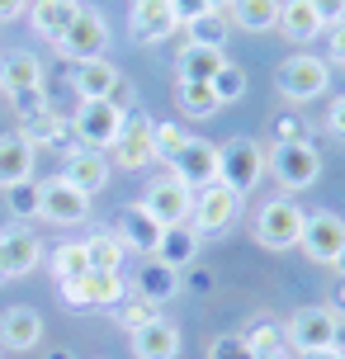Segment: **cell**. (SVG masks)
I'll return each instance as SVG.
<instances>
[{
	"label": "cell",
	"mask_w": 345,
	"mask_h": 359,
	"mask_svg": "<svg viewBox=\"0 0 345 359\" xmlns=\"http://www.w3.org/2000/svg\"><path fill=\"white\" fill-rule=\"evenodd\" d=\"M274 86H279V95L289 104H308V100L331 90V62H322V57H312V53H293L279 62Z\"/></svg>",
	"instance_id": "1"
},
{
	"label": "cell",
	"mask_w": 345,
	"mask_h": 359,
	"mask_svg": "<svg viewBox=\"0 0 345 359\" xmlns=\"http://www.w3.org/2000/svg\"><path fill=\"white\" fill-rule=\"evenodd\" d=\"M303 222H308V213L293 203V198H270L260 213H255V227L251 236L265 246V251H293L298 241H303Z\"/></svg>",
	"instance_id": "2"
},
{
	"label": "cell",
	"mask_w": 345,
	"mask_h": 359,
	"mask_svg": "<svg viewBox=\"0 0 345 359\" xmlns=\"http://www.w3.org/2000/svg\"><path fill=\"white\" fill-rule=\"evenodd\" d=\"M336 341H341V317L331 307H298L284 322V345H293L298 355L336 350Z\"/></svg>",
	"instance_id": "3"
},
{
	"label": "cell",
	"mask_w": 345,
	"mask_h": 359,
	"mask_svg": "<svg viewBox=\"0 0 345 359\" xmlns=\"http://www.w3.org/2000/svg\"><path fill=\"white\" fill-rule=\"evenodd\" d=\"M260 175H265V151H260V142L232 137V142L218 147V180L232 189V194L246 198L255 184H260Z\"/></svg>",
	"instance_id": "4"
},
{
	"label": "cell",
	"mask_w": 345,
	"mask_h": 359,
	"mask_svg": "<svg viewBox=\"0 0 345 359\" xmlns=\"http://www.w3.org/2000/svg\"><path fill=\"white\" fill-rule=\"evenodd\" d=\"M270 175L279 180V189H312L317 180H322V151L312 142H284L270 151Z\"/></svg>",
	"instance_id": "5"
},
{
	"label": "cell",
	"mask_w": 345,
	"mask_h": 359,
	"mask_svg": "<svg viewBox=\"0 0 345 359\" xmlns=\"http://www.w3.org/2000/svg\"><path fill=\"white\" fill-rule=\"evenodd\" d=\"M128 114L109 104V100H86V104H76V147H90V151H109L119 142V133H123Z\"/></svg>",
	"instance_id": "6"
},
{
	"label": "cell",
	"mask_w": 345,
	"mask_h": 359,
	"mask_svg": "<svg viewBox=\"0 0 345 359\" xmlns=\"http://www.w3.org/2000/svg\"><path fill=\"white\" fill-rule=\"evenodd\" d=\"M189 208H194V189L175 175L151 180L147 194H142V213L151 217V222H161L165 232H170V227H184V222H189Z\"/></svg>",
	"instance_id": "7"
},
{
	"label": "cell",
	"mask_w": 345,
	"mask_h": 359,
	"mask_svg": "<svg viewBox=\"0 0 345 359\" xmlns=\"http://www.w3.org/2000/svg\"><path fill=\"white\" fill-rule=\"evenodd\" d=\"M236 213H241V194H232L222 180H213V184L194 189L189 227H194L199 236H213V232H227V227L236 222Z\"/></svg>",
	"instance_id": "8"
},
{
	"label": "cell",
	"mask_w": 345,
	"mask_h": 359,
	"mask_svg": "<svg viewBox=\"0 0 345 359\" xmlns=\"http://www.w3.org/2000/svg\"><path fill=\"white\" fill-rule=\"evenodd\" d=\"M62 53H67V62H90V57H104V48H109V24H104V15L95 10V5H81L72 19V29L62 34V43H57Z\"/></svg>",
	"instance_id": "9"
},
{
	"label": "cell",
	"mask_w": 345,
	"mask_h": 359,
	"mask_svg": "<svg viewBox=\"0 0 345 359\" xmlns=\"http://www.w3.org/2000/svg\"><path fill=\"white\" fill-rule=\"evenodd\" d=\"M312 265H341L345 260V217L341 213H308L303 222V241Z\"/></svg>",
	"instance_id": "10"
},
{
	"label": "cell",
	"mask_w": 345,
	"mask_h": 359,
	"mask_svg": "<svg viewBox=\"0 0 345 359\" xmlns=\"http://www.w3.org/2000/svg\"><path fill=\"white\" fill-rule=\"evenodd\" d=\"M38 194H43L38 217H48V222H57V227H72V222H86V217H90V194H81L67 175L43 180Z\"/></svg>",
	"instance_id": "11"
},
{
	"label": "cell",
	"mask_w": 345,
	"mask_h": 359,
	"mask_svg": "<svg viewBox=\"0 0 345 359\" xmlns=\"http://www.w3.org/2000/svg\"><path fill=\"white\" fill-rule=\"evenodd\" d=\"M165 165H170V175L184 180L189 189H203V184L218 180V147L203 142V137H189V142L175 151V161H165Z\"/></svg>",
	"instance_id": "12"
},
{
	"label": "cell",
	"mask_w": 345,
	"mask_h": 359,
	"mask_svg": "<svg viewBox=\"0 0 345 359\" xmlns=\"http://www.w3.org/2000/svg\"><path fill=\"white\" fill-rule=\"evenodd\" d=\"M175 29H180V19L170 10V0H133L128 34L137 43H165V38H175Z\"/></svg>",
	"instance_id": "13"
},
{
	"label": "cell",
	"mask_w": 345,
	"mask_h": 359,
	"mask_svg": "<svg viewBox=\"0 0 345 359\" xmlns=\"http://www.w3.org/2000/svg\"><path fill=\"white\" fill-rule=\"evenodd\" d=\"M109 151H114V165L119 170H142V165H151L156 161V151H151V118L147 114H128L123 133H119V142Z\"/></svg>",
	"instance_id": "14"
},
{
	"label": "cell",
	"mask_w": 345,
	"mask_h": 359,
	"mask_svg": "<svg viewBox=\"0 0 345 359\" xmlns=\"http://www.w3.org/2000/svg\"><path fill=\"white\" fill-rule=\"evenodd\" d=\"M29 147H53V151H76V128H72V118L67 114H57L53 104L43 109V114H34L29 123H24V133H19Z\"/></svg>",
	"instance_id": "15"
},
{
	"label": "cell",
	"mask_w": 345,
	"mask_h": 359,
	"mask_svg": "<svg viewBox=\"0 0 345 359\" xmlns=\"http://www.w3.org/2000/svg\"><path fill=\"white\" fill-rule=\"evenodd\" d=\"M38 341H43V312L38 307H10V312H0V350H15V355H24V350H38Z\"/></svg>",
	"instance_id": "16"
},
{
	"label": "cell",
	"mask_w": 345,
	"mask_h": 359,
	"mask_svg": "<svg viewBox=\"0 0 345 359\" xmlns=\"http://www.w3.org/2000/svg\"><path fill=\"white\" fill-rule=\"evenodd\" d=\"M0 260H5V279L34 274L43 265V241L24 227H10V232H0Z\"/></svg>",
	"instance_id": "17"
},
{
	"label": "cell",
	"mask_w": 345,
	"mask_h": 359,
	"mask_svg": "<svg viewBox=\"0 0 345 359\" xmlns=\"http://www.w3.org/2000/svg\"><path fill=\"white\" fill-rule=\"evenodd\" d=\"M114 86H119V67L104 62V57H90V62H72V90L76 100H109Z\"/></svg>",
	"instance_id": "18"
},
{
	"label": "cell",
	"mask_w": 345,
	"mask_h": 359,
	"mask_svg": "<svg viewBox=\"0 0 345 359\" xmlns=\"http://www.w3.org/2000/svg\"><path fill=\"white\" fill-rule=\"evenodd\" d=\"M62 175L72 180L81 194H100V189L109 184V161H104V151L76 147V151H67V170H62Z\"/></svg>",
	"instance_id": "19"
},
{
	"label": "cell",
	"mask_w": 345,
	"mask_h": 359,
	"mask_svg": "<svg viewBox=\"0 0 345 359\" xmlns=\"http://www.w3.org/2000/svg\"><path fill=\"white\" fill-rule=\"evenodd\" d=\"M180 293V269H170L165 260H156V255H147L142 269H137V298H147V303H170Z\"/></svg>",
	"instance_id": "20"
},
{
	"label": "cell",
	"mask_w": 345,
	"mask_h": 359,
	"mask_svg": "<svg viewBox=\"0 0 345 359\" xmlns=\"http://www.w3.org/2000/svg\"><path fill=\"white\" fill-rule=\"evenodd\" d=\"M161 236H165V227L142 213V203H133V208L123 213V222H119V241H123L128 251H137V255H156Z\"/></svg>",
	"instance_id": "21"
},
{
	"label": "cell",
	"mask_w": 345,
	"mask_h": 359,
	"mask_svg": "<svg viewBox=\"0 0 345 359\" xmlns=\"http://www.w3.org/2000/svg\"><path fill=\"white\" fill-rule=\"evenodd\" d=\"M133 355L137 359H175L180 355V326L161 317V322L133 331Z\"/></svg>",
	"instance_id": "22"
},
{
	"label": "cell",
	"mask_w": 345,
	"mask_h": 359,
	"mask_svg": "<svg viewBox=\"0 0 345 359\" xmlns=\"http://www.w3.org/2000/svg\"><path fill=\"white\" fill-rule=\"evenodd\" d=\"M222 62H227V53H218V48H189V43H184L180 57H175V81L208 86V81L222 72Z\"/></svg>",
	"instance_id": "23"
},
{
	"label": "cell",
	"mask_w": 345,
	"mask_h": 359,
	"mask_svg": "<svg viewBox=\"0 0 345 359\" xmlns=\"http://www.w3.org/2000/svg\"><path fill=\"white\" fill-rule=\"evenodd\" d=\"M279 34L289 38V43H312L327 29H322L317 10H312V0H279Z\"/></svg>",
	"instance_id": "24"
},
{
	"label": "cell",
	"mask_w": 345,
	"mask_h": 359,
	"mask_svg": "<svg viewBox=\"0 0 345 359\" xmlns=\"http://www.w3.org/2000/svg\"><path fill=\"white\" fill-rule=\"evenodd\" d=\"M76 10H81L76 0H34V5H29V19H34L38 38H48V43H62V34L72 29Z\"/></svg>",
	"instance_id": "25"
},
{
	"label": "cell",
	"mask_w": 345,
	"mask_h": 359,
	"mask_svg": "<svg viewBox=\"0 0 345 359\" xmlns=\"http://www.w3.org/2000/svg\"><path fill=\"white\" fill-rule=\"evenodd\" d=\"M19 180H34V147L19 133H5L0 137V189H10Z\"/></svg>",
	"instance_id": "26"
},
{
	"label": "cell",
	"mask_w": 345,
	"mask_h": 359,
	"mask_svg": "<svg viewBox=\"0 0 345 359\" xmlns=\"http://www.w3.org/2000/svg\"><path fill=\"white\" fill-rule=\"evenodd\" d=\"M227 19L246 34H270L279 29V0H232Z\"/></svg>",
	"instance_id": "27"
},
{
	"label": "cell",
	"mask_w": 345,
	"mask_h": 359,
	"mask_svg": "<svg viewBox=\"0 0 345 359\" xmlns=\"http://www.w3.org/2000/svg\"><path fill=\"white\" fill-rule=\"evenodd\" d=\"M29 86H43V62L34 53H10L0 62V90L15 95V90H29Z\"/></svg>",
	"instance_id": "28"
},
{
	"label": "cell",
	"mask_w": 345,
	"mask_h": 359,
	"mask_svg": "<svg viewBox=\"0 0 345 359\" xmlns=\"http://www.w3.org/2000/svg\"><path fill=\"white\" fill-rule=\"evenodd\" d=\"M81 298H86V307H119L128 298V284L109 269H90L81 279Z\"/></svg>",
	"instance_id": "29"
},
{
	"label": "cell",
	"mask_w": 345,
	"mask_h": 359,
	"mask_svg": "<svg viewBox=\"0 0 345 359\" xmlns=\"http://www.w3.org/2000/svg\"><path fill=\"white\" fill-rule=\"evenodd\" d=\"M156 260H165L170 269H184L199 260V232L194 227H170L161 236V246H156Z\"/></svg>",
	"instance_id": "30"
},
{
	"label": "cell",
	"mask_w": 345,
	"mask_h": 359,
	"mask_svg": "<svg viewBox=\"0 0 345 359\" xmlns=\"http://www.w3.org/2000/svg\"><path fill=\"white\" fill-rule=\"evenodd\" d=\"M184 34H189V48H227V34H232V19H227V10H208V15H199L194 24H184Z\"/></svg>",
	"instance_id": "31"
},
{
	"label": "cell",
	"mask_w": 345,
	"mask_h": 359,
	"mask_svg": "<svg viewBox=\"0 0 345 359\" xmlns=\"http://www.w3.org/2000/svg\"><path fill=\"white\" fill-rule=\"evenodd\" d=\"M175 109H180L184 118H213L218 114V95L213 86H189V81H175Z\"/></svg>",
	"instance_id": "32"
},
{
	"label": "cell",
	"mask_w": 345,
	"mask_h": 359,
	"mask_svg": "<svg viewBox=\"0 0 345 359\" xmlns=\"http://www.w3.org/2000/svg\"><path fill=\"white\" fill-rule=\"evenodd\" d=\"M86 255H90V269H109V274H119L128 246L119 241V232H95L90 241H86Z\"/></svg>",
	"instance_id": "33"
},
{
	"label": "cell",
	"mask_w": 345,
	"mask_h": 359,
	"mask_svg": "<svg viewBox=\"0 0 345 359\" xmlns=\"http://www.w3.org/2000/svg\"><path fill=\"white\" fill-rule=\"evenodd\" d=\"M53 274H57V284H62V279H86V274H90L86 241H67V246H57V251H53Z\"/></svg>",
	"instance_id": "34"
},
{
	"label": "cell",
	"mask_w": 345,
	"mask_h": 359,
	"mask_svg": "<svg viewBox=\"0 0 345 359\" xmlns=\"http://www.w3.org/2000/svg\"><path fill=\"white\" fill-rule=\"evenodd\" d=\"M241 341L251 355H270V350H284V326L270 322V317H255L246 331H241Z\"/></svg>",
	"instance_id": "35"
},
{
	"label": "cell",
	"mask_w": 345,
	"mask_h": 359,
	"mask_svg": "<svg viewBox=\"0 0 345 359\" xmlns=\"http://www.w3.org/2000/svg\"><path fill=\"white\" fill-rule=\"evenodd\" d=\"M38 203H43L38 180H19V184H10V189H5V208L15 213V222H34V217H38Z\"/></svg>",
	"instance_id": "36"
},
{
	"label": "cell",
	"mask_w": 345,
	"mask_h": 359,
	"mask_svg": "<svg viewBox=\"0 0 345 359\" xmlns=\"http://www.w3.org/2000/svg\"><path fill=\"white\" fill-rule=\"evenodd\" d=\"M151 322H161L156 303H147V298H137V293L119 303V326H123L128 336H133V331H142V326H151Z\"/></svg>",
	"instance_id": "37"
},
{
	"label": "cell",
	"mask_w": 345,
	"mask_h": 359,
	"mask_svg": "<svg viewBox=\"0 0 345 359\" xmlns=\"http://www.w3.org/2000/svg\"><path fill=\"white\" fill-rule=\"evenodd\" d=\"M213 86V95H218V104H236L241 95H246V72L236 67V62H222V72L208 81Z\"/></svg>",
	"instance_id": "38"
},
{
	"label": "cell",
	"mask_w": 345,
	"mask_h": 359,
	"mask_svg": "<svg viewBox=\"0 0 345 359\" xmlns=\"http://www.w3.org/2000/svg\"><path fill=\"white\" fill-rule=\"evenodd\" d=\"M189 142V133L180 123H151V151H156V161H175V151Z\"/></svg>",
	"instance_id": "39"
},
{
	"label": "cell",
	"mask_w": 345,
	"mask_h": 359,
	"mask_svg": "<svg viewBox=\"0 0 345 359\" xmlns=\"http://www.w3.org/2000/svg\"><path fill=\"white\" fill-rule=\"evenodd\" d=\"M5 100H10V109H15L19 123H29L34 114H43V109H48V90H43V86H29V90H15V95H5Z\"/></svg>",
	"instance_id": "40"
},
{
	"label": "cell",
	"mask_w": 345,
	"mask_h": 359,
	"mask_svg": "<svg viewBox=\"0 0 345 359\" xmlns=\"http://www.w3.org/2000/svg\"><path fill=\"white\" fill-rule=\"evenodd\" d=\"M284 142H308V123L298 114H274V147Z\"/></svg>",
	"instance_id": "41"
},
{
	"label": "cell",
	"mask_w": 345,
	"mask_h": 359,
	"mask_svg": "<svg viewBox=\"0 0 345 359\" xmlns=\"http://www.w3.org/2000/svg\"><path fill=\"white\" fill-rule=\"evenodd\" d=\"M208 359H251V350H246L241 336H218V341L208 345Z\"/></svg>",
	"instance_id": "42"
},
{
	"label": "cell",
	"mask_w": 345,
	"mask_h": 359,
	"mask_svg": "<svg viewBox=\"0 0 345 359\" xmlns=\"http://www.w3.org/2000/svg\"><path fill=\"white\" fill-rule=\"evenodd\" d=\"M109 104L119 109V114H133V104H137V90H133V81H128V76H119V86H114Z\"/></svg>",
	"instance_id": "43"
},
{
	"label": "cell",
	"mask_w": 345,
	"mask_h": 359,
	"mask_svg": "<svg viewBox=\"0 0 345 359\" xmlns=\"http://www.w3.org/2000/svg\"><path fill=\"white\" fill-rule=\"evenodd\" d=\"M170 10H175V19H180V29H184L199 15H208V0H170Z\"/></svg>",
	"instance_id": "44"
},
{
	"label": "cell",
	"mask_w": 345,
	"mask_h": 359,
	"mask_svg": "<svg viewBox=\"0 0 345 359\" xmlns=\"http://www.w3.org/2000/svg\"><path fill=\"white\" fill-rule=\"evenodd\" d=\"M312 10H317V19H322V29H331V24L345 19V0H312Z\"/></svg>",
	"instance_id": "45"
},
{
	"label": "cell",
	"mask_w": 345,
	"mask_h": 359,
	"mask_svg": "<svg viewBox=\"0 0 345 359\" xmlns=\"http://www.w3.org/2000/svg\"><path fill=\"white\" fill-rule=\"evenodd\" d=\"M327 128H331V137H336V142H345V95H336V100H331Z\"/></svg>",
	"instance_id": "46"
},
{
	"label": "cell",
	"mask_w": 345,
	"mask_h": 359,
	"mask_svg": "<svg viewBox=\"0 0 345 359\" xmlns=\"http://www.w3.org/2000/svg\"><path fill=\"white\" fill-rule=\"evenodd\" d=\"M327 53H331V62H341V67H345V19L327 29Z\"/></svg>",
	"instance_id": "47"
},
{
	"label": "cell",
	"mask_w": 345,
	"mask_h": 359,
	"mask_svg": "<svg viewBox=\"0 0 345 359\" xmlns=\"http://www.w3.org/2000/svg\"><path fill=\"white\" fill-rule=\"evenodd\" d=\"M189 293H213V269H203V265L189 269Z\"/></svg>",
	"instance_id": "48"
},
{
	"label": "cell",
	"mask_w": 345,
	"mask_h": 359,
	"mask_svg": "<svg viewBox=\"0 0 345 359\" xmlns=\"http://www.w3.org/2000/svg\"><path fill=\"white\" fill-rule=\"evenodd\" d=\"M327 307L345 322V274H341V279H331V303H327Z\"/></svg>",
	"instance_id": "49"
},
{
	"label": "cell",
	"mask_w": 345,
	"mask_h": 359,
	"mask_svg": "<svg viewBox=\"0 0 345 359\" xmlns=\"http://www.w3.org/2000/svg\"><path fill=\"white\" fill-rule=\"evenodd\" d=\"M62 303H72V307H86V298H81V279H62Z\"/></svg>",
	"instance_id": "50"
},
{
	"label": "cell",
	"mask_w": 345,
	"mask_h": 359,
	"mask_svg": "<svg viewBox=\"0 0 345 359\" xmlns=\"http://www.w3.org/2000/svg\"><path fill=\"white\" fill-rule=\"evenodd\" d=\"M24 10H29V0H0V24L5 19H19Z\"/></svg>",
	"instance_id": "51"
},
{
	"label": "cell",
	"mask_w": 345,
	"mask_h": 359,
	"mask_svg": "<svg viewBox=\"0 0 345 359\" xmlns=\"http://www.w3.org/2000/svg\"><path fill=\"white\" fill-rule=\"evenodd\" d=\"M308 359H345L341 350H317V355H308Z\"/></svg>",
	"instance_id": "52"
},
{
	"label": "cell",
	"mask_w": 345,
	"mask_h": 359,
	"mask_svg": "<svg viewBox=\"0 0 345 359\" xmlns=\"http://www.w3.org/2000/svg\"><path fill=\"white\" fill-rule=\"evenodd\" d=\"M208 10H232V0H208Z\"/></svg>",
	"instance_id": "53"
},
{
	"label": "cell",
	"mask_w": 345,
	"mask_h": 359,
	"mask_svg": "<svg viewBox=\"0 0 345 359\" xmlns=\"http://www.w3.org/2000/svg\"><path fill=\"white\" fill-rule=\"evenodd\" d=\"M251 359H289L284 350H270V355H251Z\"/></svg>",
	"instance_id": "54"
},
{
	"label": "cell",
	"mask_w": 345,
	"mask_h": 359,
	"mask_svg": "<svg viewBox=\"0 0 345 359\" xmlns=\"http://www.w3.org/2000/svg\"><path fill=\"white\" fill-rule=\"evenodd\" d=\"M53 359H72V355H67V350H57V355H53Z\"/></svg>",
	"instance_id": "55"
},
{
	"label": "cell",
	"mask_w": 345,
	"mask_h": 359,
	"mask_svg": "<svg viewBox=\"0 0 345 359\" xmlns=\"http://www.w3.org/2000/svg\"><path fill=\"white\" fill-rule=\"evenodd\" d=\"M0 284H5V260H0Z\"/></svg>",
	"instance_id": "56"
},
{
	"label": "cell",
	"mask_w": 345,
	"mask_h": 359,
	"mask_svg": "<svg viewBox=\"0 0 345 359\" xmlns=\"http://www.w3.org/2000/svg\"><path fill=\"white\" fill-rule=\"evenodd\" d=\"M341 269H345V260H341Z\"/></svg>",
	"instance_id": "57"
}]
</instances>
